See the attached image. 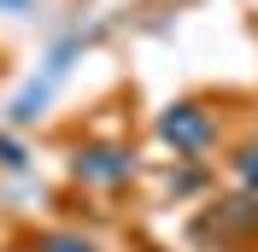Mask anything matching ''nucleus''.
Masks as SVG:
<instances>
[{"label":"nucleus","instance_id":"1","mask_svg":"<svg viewBox=\"0 0 258 252\" xmlns=\"http://www.w3.org/2000/svg\"><path fill=\"white\" fill-rule=\"evenodd\" d=\"M159 135L176 147V153H200V147H211L217 123H211L206 106H170V111L159 117Z\"/></svg>","mask_w":258,"mask_h":252},{"label":"nucleus","instance_id":"2","mask_svg":"<svg viewBox=\"0 0 258 252\" xmlns=\"http://www.w3.org/2000/svg\"><path fill=\"white\" fill-rule=\"evenodd\" d=\"M129 170H135V158L123 147H82L77 153V176L82 182H123Z\"/></svg>","mask_w":258,"mask_h":252},{"label":"nucleus","instance_id":"3","mask_svg":"<svg viewBox=\"0 0 258 252\" xmlns=\"http://www.w3.org/2000/svg\"><path fill=\"white\" fill-rule=\"evenodd\" d=\"M35 252H94V240H82V235H47V240H35Z\"/></svg>","mask_w":258,"mask_h":252},{"label":"nucleus","instance_id":"4","mask_svg":"<svg viewBox=\"0 0 258 252\" xmlns=\"http://www.w3.org/2000/svg\"><path fill=\"white\" fill-rule=\"evenodd\" d=\"M235 176L258 188V147H241V153H235Z\"/></svg>","mask_w":258,"mask_h":252}]
</instances>
